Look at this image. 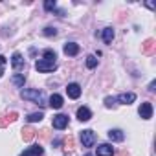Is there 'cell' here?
Here are the masks:
<instances>
[{
  "label": "cell",
  "instance_id": "1",
  "mask_svg": "<svg viewBox=\"0 0 156 156\" xmlns=\"http://www.w3.org/2000/svg\"><path fill=\"white\" fill-rule=\"evenodd\" d=\"M20 96H22V99L33 101V103H37V105H41V107H44V105H46L44 96H42V92H41L39 88H24V90L20 92Z\"/></svg>",
  "mask_w": 156,
  "mask_h": 156
},
{
  "label": "cell",
  "instance_id": "2",
  "mask_svg": "<svg viewBox=\"0 0 156 156\" xmlns=\"http://www.w3.org/2000/svg\"><path fill=\"white\" fill-rule=\"evenodd\" d=\"M81 143L83 147H94L96 143V132L87 129V130H81Z\"/></svg>",
  "mask_w": 156,
  "mask_h": 156
},
{
  "label": "cell",
  "instance_id": "3",
  "mask_svg": "<svg viewBox=\"0 0 156 156\" xmlns=\"http://www.w3.org/2000/svg\"><path fill=\"white\" fill-rule=\"evenodd\" d=\"M17 118H19V114H17L15 110L6 112V114H0V127H8V125H9V123H13Z\"/></svg>",
  "mask_w": 156,
  "mask_h": 156
},
{
  "label": "cell",
  "instance_id": "4",
  "mask_svg": "<svg viewBox=\"0 0 156 156\" xmlns=\"http://www.w3.org/2000/svg\"><path fill=\"white\" fill-rule=\"evenodd\" d=\"M51 125H53V129H59V130H62V129L68 125V116H66V114H57V116H53V121H51Z\"/></svg>",
  "mask_w": 156,
  "mask_h": 156
},
{
  "label": "cell",
  "instance_id": "5",
  "mask_svg": "<svg viewBox=\"0 0 156 156\" xmlns=\"http://www.w3.org/2000/svg\"><path fill=\"white\" fill-rule=\"evenodd\" d=\"M35 68H37L39 72H53V70L57 68V64H55V62H48V61L41 59V61H37V62H35Z\"/></svg>",
  "mask_w": 156,
  "mask_h": 156
},
{
  "label": "cell",
  "instance_id": "6",
  "mask_svg": "<svg viewBox=\"0 0 156 156\" xmlns=\"http://www.w3.org/2000/svg\"><path fill=\"white\" fill-rule=\"evenodd\" d=\"M138 114L141 116V119H151L152 118V105L151 103H141L138 108Z\"/></svg>",
  "mask_w": 156,
  "mask_h": 156
},
{
  "label": "cell",
  "instance_id": "7",
  "mask_svg": "<svg viewBox=\"0 0 156 156\" xmlns=\"http://www.w3.org/2000/svg\"><path fill=\"white\" fill-rule=\"evenodd\" d=\"M141 51H143L145 55H152V53L156 51V41H154V39H147V41L141 44Z\"/></svg>",
  "mask_w": 156,
  "mask_h": 156
},
{
  "label": "cell",
  "instance_id": "8",
  "mask_svg": "<svg viewBox=\"0 0 156 156\" xmlns=\"http://www.w3.org/2000/svg\"><path fill=\"white\" fill-rule=\"evenodd\" d=\"M116 101H119L121 105H130V103L136 101V94H132V92H123V94H119V96L116 98Z\"/></svg>",
  "mask_w": 156,
  "mask_h": 156
},
{
  "label": "cell",
  "instance_id": "9",
  "mask_svg": "<svg viewBox=\"0 0 156 156\" xmlns=\"http://www.w3.org/2000/svg\"><path fill=\"white\" fill-rule=\"evenodd\" d=\"M66 92H68V98L77 99V98L81 96V87L77 85V83H70V85L66 87Z\"/></svg>",
  "mask_w": 156,
  "mask_h": 156
},
{
  "label": "cell",
  "instance_id": "10",
  "mask_svg": "<svg viewBox=\"0 0 156 156\" xmlns=\"http://www.w3.org/2000/svg\"><path fill=\"white\" fill-rule=\"evenodd\" d=\"M108 140L110 141H123L125 134H123L121 129H112V130H108Z\"/></svg>",
  "mask_w": 156,
  "mask_h": 156
},
{
  "label": "cell",
  "instance_id": "11",
  "mask_svg": "<svg viewBox=\"0 0 156 156\" xmlns=\"http://www.w3.org/2000/svg\"><path fill=\"white\" fill-rule=\"evenodd\" d=\"M98 156H114V149L108 143H101L98 147Z\"/></svg>",
  "mask_w": 156,
  "mask_h": 156
},
{
  "label": "cell",
  "instance_id": "12",
  "mask_svg": "<svg viewBox=\"0 0 156 156\" xmlns=\"http://www.w3.org/2000/svg\"><path fill=\"white\" fill-rule=\"evenodd\" d=\"M90 118H92V112H90V108H87V107L77 108V119H81V121H88Z\"/></svg>",
  "mask_w": 156,
  "mask_h": 156
},
{
  "label": "cell",
  "instance_id": "13",
  "mask_svg": "<svg viewBox=\"0 0 156 156\" xmlns=\"http://www.w3.org/2000/svg\"><path fill=\"white\" fill-rule=\"evenodd\" d=\"M11 64H13V68L15 70H20V68H24V57L17 51V53H13V57H11Z\"/></svg>",
  "mask_w": 156,
  "mask_h": 156
},
{
  "label": "cell",
  "instance_id": "14",
  "mask_svg": "<svg viewBox=\"0 0 156 156\" xmlns=\"http://www.w3.org/2000/svg\"><path fill=\"white\" fill-rule=\"evenodd\" d=\"M64 53L66 55H77L79 53V44H75V42H68V44H64Z\"/></svg>",
  "mask_w": 156,
  "mask_h": 156
},
{
  "label": "cell",
  "instance_id": "15",
  "mask_svg": "<svg viewBox=\"0 0 156 156\" xmlns=\"http://www.w3.org/2000/svg\"><path fill=\"white\" fill-rule=\"evenodd\" d=\"M62 96H59V94H53L51 98H50V107L51 108H61L62 107Z\"/></svg>",
  "mask_w": 156,
  "mask_h": 156
},
{
  "label": "cell",
  "instance_id": "16",
  "mask_svg": "<svg viewBox=\"0 0 156 156\" xmlns=\"http://www.w3.org/2000/svg\"><path fill=\"white\" fill-rule=\"evenodd\" d=\"M33 138H35V130L31 127H24L22 129V140L24 141H31Z\"/></svg>",
  "mask_w": 156,
  "mask_h": 156
},
{
  "label": "cell",
  "instance_id": "17",
  "mask_svg": "<svg viewBox=\"0 0 156 156\" xmlns=\"http://www.w3.org/2000/svg\"><path fill=\"white\" fill-rule=\"evenodd\" d=\"M112 39H114V30H112V28H105V30H103V41H105L107 44H110Z\"/></svg>",
  "mask_w": 156,
  "mask_h": 156
},
{
  "label": "cell",
  "instance_id": "18",
  "mask_svg": "<svg viewBox=\"0 0 156 156\" xmlns=\"http://www.w3.org/2000/svg\"><path fill=\"white\" fill-rule=\"evenodd\" d=\"M30 156H42V152H44V149L41 147V145H33V147H30L28 151H26Z\"/></svg>",
  "mask_w": 156,
  "mask_h": 156
},
{
  "label": "cell",
  "instance_id": "19",
  "mask_svg": "<svg viewBox=\"0 0 156 156\" xmlns=\"http://www.w3.org/2000/svg\"><path fill=\"white\" fill-rule=\"evenodd\" d=\"M42 59H44V61H48V62H55L57 55H55V51H53V50H44V55H42Z\"/></svg>",
  "mask_w": 156,
  "mask_h": 156
},
{
  "label": "cell",
  "instance_id": "20",
  "mask_svg": "<svg viewBox=\"0 0 156 156\" xmlns=\"http://www.w3.org/2000/svg\"><path fill=\"white\" fill-rule=\"evenodd\" d=\"M24 83H26L24 73H17V75H13V85H17V87H24Z\"/></svg>",
  "mask_w": 156,
  "mask_h": 156
},
{
  "label": "cell",
  "instance_id": "21",
  "mask_svg": "<svg viewBox=\"0 0 156 156\" xmlns=\"http://www.w3.org/2000/svg\"><path fill=\"white\" fill-rule=\"evenodd\" d=\"M42 118H44V114H42V112H33V114H30V116H28V121H30V123H35V121H41Z\"/></svg>",
  "mask_w": 156,
  "mask_h": 156
},
{
  "label": "cell",
  "instance_id": "22",
  "mask_svg": "<svg viewBox=\"0 0 156 156\" xmlns=\"http://www.w3.org/2000/svg\"><path fill=\"white\" fill-rule=\"evenodd\" d=\"M87 66H88V68H96V66H98L96 55H88V57H87Z\"/></svg>",
  "mask_w": 156,
  "mask_h": 156
},
{
  "label": "cell",
  "instance_id": "23",
  "mask_svg": "<svg viewBox=\"0 0 156 156\" xmlns=\"http://www.w3.org/2000/svg\"><path fill=\"white\" fill-rule=\"evenodd\" d=\"M105 107L107 108H112V107H116V98H105Z\"/></svg>",
  "mask_w": 156,
  "mask_h": 156
},
{
  "label": "cell",
  "instance_id": "24",
  "mask_svg": "<svg viewBox=\"0 0 156 156\" xmlns=\"http://www.w3.org/2000/svg\"><path fill=\"white\" fill-rule=\"evenodd\" d=\"M44 8H46L48 11H51V9H55V2H53V0H46V2H44Z\"/></svg>",
  "mask_w": 156,
  "mask_h": 156
},
{
  "label": "cell",
  "instance_id": "25",
  "mask_svg": "<svg viewBox=\"0 0 156 156\" xmlns=\"http://www.w3.org/2000/svg\"><path fill=\"white\" fill-rule=\"evenodd\" d=\"M57 31H55V28H51V26H48V28H44V35H48V37H51V35H55Z\"/></svg>",
  "mask_w": 156,
  "mask_h": 156
},
{
  "label": "cell",
  "instance_id": "26",
  "mask_svg": "<svg viewBox=\"0 0 156 156\" xmlns=\"http://www.w3.org/2000/svg\"><path fill=\"white\" fill-rule=\"evenodd\" d=\"M154 87H156V83H154V81H151V85H149V90H151V92H154V90H156Z\"/></svg>",
  "mask_w": 156,
  "mask_h": 156
},
{
  "label": "cell",
  "instance_id": "27",
  "mask_svg": "<svg viewBox=\"0 0 156 156\" xmlns=\"http://www.w3.org/2000/svg\"><path fill=\"white\" fill-rule=\"evenodd\" d=\"M2 64H6V57H4V55H0V66H2Z\"/></svg>",
  "mask_w": 156,
  "mask_h": 156
},
{
  "label": "cell",
  "instance_id": "28",
  "mask_svg": "<svg viewBox=\"0 0 156 156\" xmlns=\"http://www.w3.org/2000/svg\"><path fill=\"white\" fill-rule=\"evenodd\" d=\"M2 75H4V70H2V68H0V77H2Z\"/></svg>",
  "mask_w": 156,
  "mask_h": 156
},
{
  "label": "cell",
  "instance_id": "29",
  "mask_svg": "<svg viewBox=\"0 0 156 156\" xmlns=\"http://www.w3.org/2000/svg\"><path fill=\"white\" fill-rule=\"evenodd\" d=\"M119 156H129V154H127V152H121V154H119Z\"/></svg>",
  "mask_w": 156,
  "mask_h": 156
},
{
  "label": "cell",
  "instance_id": "30",
  "mask_svg": "<svg viewBox=\"0 0 156 156\" xmlns=\"http://www.w3.org/2000/svg\"><path fill=\"white\" fill-rule=\"evenodd\" d=\"M20 156H30V154H28V152H24V154H20Z\"/></svg>",
  "mask_w": 156,
  "mask_h": 156
},
{
  "label": "cell",
  "instance_id": "31",
  "mask_svg": "<svg viewBox=\"0 0 156 156\" xmlns=\"http://www.w3.org/2000/svg\"><path fill=\"white\" fill-rule=\"evenodd\" d=\"M85 156H92V154H85Z\"/></svg>",
  "mask_w": 156,
  "mask_h": 156
}]
</instances>
